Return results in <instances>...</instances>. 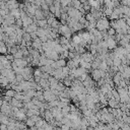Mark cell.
I'll return each instance as SVG.
<instances>
[{"mask_svg":"<svg viewBox=\"0 0 130 130\" xmlns=\"http://www.w3.org/2000/svg\"><path fill=\"white\" fill-rule=\"evenodd\" d=\"M110 27V21L107 17L103 16L102 18L98 19L96 20V24H95V28L100 31H104V30H107L108 28Z\"/></svg>","mask_w":130,"mask_h":130,"instance_id":"6da1fadb","label":"cell"},{"mask_svg":"<svg viewBox=\"0 0 130 130\" xmlns=\"http://www.w3.org/2000/svg\"><path fill=\"white\" fill-rule=\"evenodd\" d=\"M67 14L69 17L73 18V19H76V20H79L81 17H83L84 15L76 8H73V7H70L68 6V10H67Z\"/></svg>","mask_w":130,"mask_h":130,"instance_id":"7a4b0ae2","label":"cell"},{"mask_svg":"<svg viewBox=\"0 0 130 130\" xmlns=\"http://www.w3.org/2000/svg\"><path fill=\"white\" fill-rule=\"evenodd\" d=\"M58 32H59L61 36L67 38V39H70V38L72 37V31H71L70 27H69L67 24H61L60 27L58 28Z\"/></svg>","mask_w":130,"mask_h":130,"instance_id":"3957f363","label":"cell"},{"mask_svg":"<svg viewBox=\"0 0 130 130\" xmlns=\"http://www.w3.org/2000/svg\"><path fill=\"white\" fill-rule=\"evenodd\" d=\"M91 77L94 81H98L102 78H105L106 77V72L101 70V69H92L91 71Z\"/></svg>","mask_w":130,"mask_h":130,"instance_id":"277c9868","label":"cell"},{"mask_svg":"<svg viewBox=\"0 0 130 130\" xmlns=\"http://www.w3.org/2000/svg\"><path fill=\"white\" fill-rule=\"evenodd\" d=\"M43 94H44V99H45V102H48V103H49V102H52V101H54V100H57V99H59L57 95H55V94L52 92L51 88L44 90V91H43Z\"/></svg>","mask_w":130,"mask_h":130,"instance_id":"5b68a950","label":"cell"},{"mask_svg":"<svg viewBox=\"0 0 130 130\" xmlns=\"http://www.w3.org/2000/svg\"><path fill=\"white\" fill-rule=\"evenodd\" d=\"M104 41H106L108 49H110V50L116 49V40L114 37H109L107 40H104Z\"/></svg>","mask_w":130,"mask_h":130,"instance_id":"8992f818","label":"cell"},{"mask_svg":"<svg viewBox=\"0 0 130 130\" xmlns=\"http://www.w3.org/2000/svg\"><path fill=\"white\" fill-rule=\"evenodd\" d=\"M6 6L9 10L15 9V8H19V3L17 0H7L6 1Z\"/></svg>","mask_w":130,"mask_h":130,"instance_id":"52a82bcc","label":"cell"},{"mask_svg":"<svg viewBox=\"0 0 130 130\" xmlns=\"http://www.w3.org/2000/svg\"><path fill=\"white\" fill-rule=\"evenodd\" d=\"M42 46H43V42L41 41L40 38H36V39L32 40V42H31V47H32L34 49H36V50H41V49H43Z\"/></svg>","mask_w":130,"mask_h":130,"instance_id":"ba28073f","label":"cell"},{"mask_svg":"<svg viewBox=\"0 0 130 130\" xmlns=\"http://www.w3.org/2000/svg\"><path fill=\"white\" fill-rule=\"evenodd\" d=\"M37 20H40V19H44L46 18V15L44 13V11L41 9V8H37L36 10V13H35V16H34Z\"/></svg>","mask_w":130,"mask_h":130,"instance_id":"9c48e42d","label":"cell"},{"mask_svg":"<svg viewBox=\"0 0 130 130\" xmlns=\"http://www.w3.org/2000/svg\"><path fill=\"white\" fill-rule=\"evenodd\" d=\"M10 105H11V106H13V107H17L18 109H20V108H23V107H24V104H23V102H21V101H18V100L14 99V98H12V99H11Z\"/></svg>","mask_w":130,"mask_h":130,"instance_id":"30bf717a","label":"cell"},{"mask_svg":"<svg viewBox=\"0 0 130 130\" xmlns=\"http://www.w3.org/2000/svg\"><path fill=\"white\" fill-rule=\"evenodd\" d=\"M38 24H37V22H34V23H31V24H29L28 26H26L25 28H24V30L26 31V32H34V31H37V29H38Z\"/></svg>","mask_w":130,"mask_h":130,"instance_id":"8fae6325","label":"cell"},{"mask_svg":"<svg viewBox=\"0 0 130 130\" xmlns=\"http://www.w3.org/2000/svg\"><path fill=\"white\" fill-rule=\"evenodd\" d=\"M43 115H44V117H45V120H46V121H48V122H52V121H53V119H54V117H53V115H52L51 110H46V111L43 113Z\"/></svg>","mask_w":130,"mask_h":130,"instance_id":"7c38bea8","label":"cell"},{"mask_svg":"<svg viewBox=\"0 0 130 130\" xmlns=\"http://www.w3.org/2000/svg\"><path fill=\"white\" fill-rule=\"evenodd\" d=\"M37 24L39 27H43V28H48L50 25L48 24V21L46 18L44 19H40V20H37Z\"/></svg>","mask_w":130,"mask_h":130,"instance_id":"4fadbf2b","label":"cell"},{"mask_svg":"<svg viewBox=\"0 0 130 130\" xmlns=\"http://www.w3.org/2000/svg\"><path fill=\"white\" fill-rule=\"evenodd\" d=\"M108 105H109L112 109H118V108H119V102H117V101L114 100V99H109Z\"/></svg>","mask_w":130,"mask_h":130,"instance_id":"5bb4252c","label":"cell"},{"mask_svg":"<svg viewBox=\"0 0 130 130\" xmlns=\"http://www.w3.org/2000/svg\"><path fill=\"white\" fill-rule=\"evenodd\" d=\"M69 6L73 7V8H76V9H79L80 7H82V3L80 2V0H72Z\"/></svg>","mask_w":130,"mask_h":130,"instance_id":"9a60e30c","label":"cell"},{"mask_svg":"<svg viewBox=\"0 0 130 130\" xmlns=\"http://www.w3.org/2000/svg\"><path fill=\"white\" fill-rule=\"evenodd\" d=\"M36 89L35 88H29V89H27V90H24V91H22L23 92V94H25V95H27V96H29V98H35L36 96Z\"/></svg>","mask_w":130,"mask_h":130,"instance_id":"2e32d148","label":"cell"},{"mask_svg":"<svg viewBox=\"0 0 130 130\" xmlns=\"http://www.w3.org/2000/svg\"><path fill=\"white\" fill-rule=\"evenodd\" d=\"M8 52V49H7V46L5 44V42L3 41H0V54H7Z\"/></svg>","mask_w":130,"mask_h":130,"instance_id":"e0dca14e","label":"cell"},{"mask_svg":"<svg viewBox=\"0 0 130 130\" xmlns=\"http://www.w3.org/2000/svg\"><path fill=\"white\" fill-rule=\"evenodd\" d=\"M15 93H16V91H15L14 89H12V88H8V89H6L5 92H4V94L7 95V96H9V98H14Z\"/></svg>","mask_w":130,"mask_h":130,"instance_id":"ac0fdd59","label":"cell"},{"mask_svg":"<svg viewBox=\"0 0 130 130\" xmlns=\"http://www.w3.org/2000/svg\"><path fill=\"white\" fill-rule=\"evenodd\" d=\"M84 17H85V19L88 21V22H93V21H96V19L94 18V16L90 13V12H87L85 15H84Z\"/></svg>","mask_w":130,"mask_h":130,"instance_id":"d6986e66","label":"cell"},{"mask_svg":"<svg viewBox=\"0 0 130 130\" xmlns=\"http://www.w3.org/2000/svg\"><path fill=\"white\" fill-rule=\"evenodd\" d=\"M13 57H14V59H21V58L24 57V56H23V53H22V51H21V49H20V47H19L18 51H17L15 54H13Z\"/></svg>","mask_w":130,"mask_h":130,"instance_id":"ffe728a7","label":"cell"},{"mask_svg":"<svg viewBox=\"0 0 130 130\" xmlns=\"http://www.w3.org/2000/svg\"><path fill=\"white\" fill-rule=\"evenodd\" d=\"M25 125H26V126H28V127L30 128V127H32V126H35V125H36V122H35L30 117H28V118L25 120Z\"/></svg>","mask_w":130,"mask_h":130,"instance_id":"44dd1931","label":"cell"},{"mask_svg":"<svg viewBox=\"0 0 130 130\" xmlns=\"http://www.w3.org/2000/svg\"><path fill=\"white\" fill-rule=\"evenodd\" d=\"M22 40H24L25 42H28V41H32L31 40V37H30V34L29 32H24L23 36H22Z\"/></svg>","mask_w":130,"mask_h":130,"instance_id":"7402d4cb","label":"cell"},{"mask_svg":"<svg viewBox=\"0 0 130 130\" xmlns=\"http://www.w3.org/2000/svg\"><path fill=\"white\" fill-rule=\"evenodd\" d=\"M72 0H60V3H61V7H67L70 5Z\"/></svg>","mask_w":130,"mask_h":130,"instance_id":"603a6c76","label":"cell"},{"mask_svg":"<svg viewBox=\"0 0 130 130\" xmlns=\"http://www.w3.org/2000/svg\"><path fill=\"white\" fill-rule=\"evenodd\" d=\"M107 32H108V35L110 36V37H114L115 35H116V29H114L113 27H109L108 29H107Z\"/></svg>","mask_w":130,"mask_h":130,"instance_id":"cb8c5ba5","label":"cell"},{"mask_svg":"<svg viewBox=\"0 0 130 130\" xmlns=\"http://www.w3.org/2000/svg\"><path fill=\"white\" fill-rule=\"evenodd\" d=\"M34 77H42V71L40 68L34 70Z\"/></svg>","mask_w":130,"mask_h":130,"instance_id":"d4e9b609","label":"cell"},{"mask_svg":"<svg viewBox=\"0 0 130 130\" xmlns=\"http://www.w3.org/2000/svg\"><path fill=\"white\" fill-rule=\"evenodd\" d=\"M15 24L18 26V27H22L23 26V23H22V19L21 18H17L15 20Z\"/></svg>","mask_w":130,"mask_h":130,"instance_id":"484cf974","label":"cell"},{"mask_svg":"<svg viewBox=\"0 0 130 130\" xmlns=\"http://www.w3.org/2000/svg\"><path fill=\"white\" fill-rule=\"evenodd\" d=\"M0 130H8V126L5 124L0 123Z\"/></svg>","mask_w":130,"mask_h":130,"instance_id":"4316f807","label":"cell"},{"mask_svg":"<svg viewBox=\"0 0 130 130\" xmlns=\"http://www.w3.org/2000/svg\"><path fill=\"white\" fill-rule=\"evenodd\" d=\"M29 130H38V128L36 127V126H32V127H30V129Z\"/></svg>","mask_w":130,"mask_h":130,"instance_id":"83f0119b","label":"cell"},{"mask_svg":"<svg viewBox=\"0 0 130 130\" xmlns=\"http://www.w3.org/2000/svg\"><path fill=\"white\" fill-rule=\"evenodd\" d=\"M2 69H4V65L2 63H0V70H2Z\"/></svg>","mask_w":130,"mask_h":130,"instance_id":"f1b7e54d","label":"cell"},{"mask_svg":"<svg viewBox=\"0 0 130 130\" xmlns=\"http://www.w3.org/2000/svg\"><path fill=\"white\" fill-rule=\"evenodd\" d=\"M127 93H128V95L130 96V86L128 87V89H127Z\"/></svg>","mask_w":130,"mask_h":130,"instance_id":"f546056e","label":"cell"},{"mask_svg":"<svg viewBox=\"0 0 130 130\" xmlns=\"http://www.w3.org/2000/svg\"><path fill=\"white\" fill-rule=\"evenodd\" d=\"M21 1H23V2H24V1H26V0H21Z\"/></svg>","mask_w":130,"mask_h":130,"instance_id":"4dcf8cb0","label":"cell"},{"mask_svg":"<svg viewBox=\"0 0 130 130\" xmlns=\"http://www.w3.org/2000/svg\"><path fill=\"white\" fill-rule=\"evenodd\" d=\"M2 1H3V0H0V2H2Z\"/></svg>","mask_w":130,"mask_h":130,"instance_id":"1f68e13d","label":"cell"},{"mask_svg":"<svg viewBox=\"0 0 130 130\" xmlns=\"http://www.w3.org/2000/svg\"><path fill=\"white\" fill-rule=\"evenodd\" d=\"M5 1H7V0H5Z\"/></svg>","mask_w":130,"mask_h":130,"instance_id":"d6a6232c","label":"cell"}]
</instances>
